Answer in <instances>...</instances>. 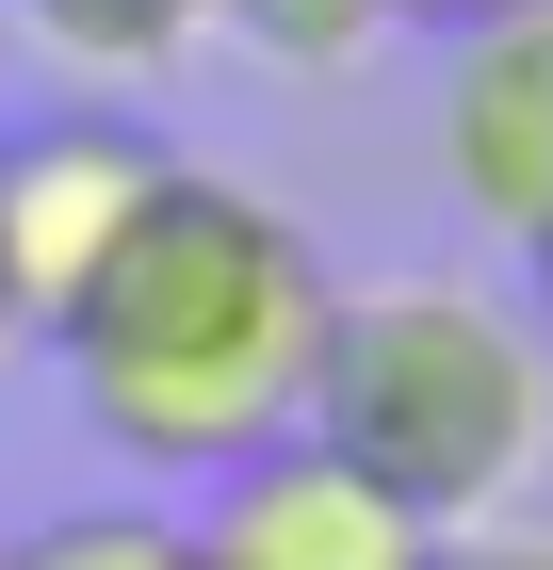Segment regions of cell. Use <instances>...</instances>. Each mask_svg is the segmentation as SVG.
<instances>
[{
    "label": "cell",
    "instance_id": "1",
    "mask_svg": "<svg viewBox=\"0 0 553 570\" xmlns=\"http://www.w3.org/2000/svg\"><path fill=\"white\" fill-rule=\"evenodd\" d=\"M326 294H342V262L277 196H245L228 164H179L33 343H49V375H66V407H82V440L115 473L213 489V473H245L260 440L309 424Z\"/></svg>",
    "mask_w": 553,
    "mask_h": 570
},
{
    "label": "cell",
    "instance_id": "2",
    "mask_svg": "<svg viewBox=\"0 0 553 570\" xmlns=\"http://www.w3.org/2000/svg\"><path fill=\"white\" fill-rule=\"evenodd\" d=\"M309 440L358 456L391 505L488 522L553 473V343L488 277H342L309 358Z\"/></svg>",
    "mask_w": 553,
    "mask_h": 570
},
{
    "label": "cell",
    "instance_id": "3",
    "mask_svg": "<svg viewBox=\"0 0 553 570\" xmlns=\"http://www.w3.org/2000/svg\"><path fill=\"white\" fill-rule=\"evenodd\" d=\"M179 179L164 131H130L115 98H82V115H33V131H0V262H17V309H66L98 262H115V228L147 213Z\"/></svg>",
    "mask_w": 553,
    "mask_h": 570
},
{
    "label": "cell",
    "instance_id": "4",
    "mask_svg": "<svg viewBox=\"0 0 553 570\" xmlns=\"http://www.w3.org/2000/svg\"><path fill=\"white\" fill-rule=\"evenodd\" d=\"M440 522L424 505H391L358 456H326V440H260L245 473L196 489V570H424Z\"/></svg>",
    "mask_w": 553,
    "mask_h": 570
},
{
    "label": "cell",
    "instance_id": "5",
    "mask_svg": "<svg viewBox=\"0 0 553 570\" xmlns=\"http://www.w3.org/2000/svg\"><path fill=\"white\" fill-rule=\"evenodd\" d=\"M440 179L505 245L553 213V0H521L488 33H440Z\"/></svg>",
    "mask_w": 553,
    "mask_h": 570
},
{
    "label": "cell",
    "instance_id": "6",
    "mask_svg": "<svg viewBox=\"0 0 553 570\" xmlns=\"http://www.w3.org/2000/svg\"><path fill=\"white\" fill-rule=\"evenodd\" d=\"M196 0H17V49H49L66 82H98V98H147V82H179L196 66Z\"/></svg>",
    "mask_w": 553,
    "mask_h": 570
},
{
    "label": "cell",
    "instance_id": "7",
    "mask_svg": "<svg viewBox=\"0 0 553 570\" xmlns=\"http://www.w3.org/2000/svg\"><path fill=\"white\" fill-rule=\"evenodd\" d=\"M17 570H196V522L164 505H82V522H33Z\"/></svg>",
    "mask_w": 553,
    "mask_h": 570
},
{
    "label": "cell",
    "instance_id": "8",
    "mask_svg": "<svg viewBox=\"0 0 553 570\" xmlns=\"http://www.w3.org/2000/svg\"><path fill=\"white\" fill-rule=\"evenodd\" d=\"M228 33H245V49H277V66H309V82H326V66H358V49H375L391 17H375V0H245Z\"/></svg>",
    "mask_w": 553,
    "mask_h": 570
},
{
    "label": "cell",
    "instance_id": "9",
    "mask_svg": "<svg viewBox=\"0 0 553 570\" xmlns=\"http://www.w3.org/2000/svg\"><path fill=\"white\" fill-rule=\"evenodd\" d=\"M424 570H553V522L537 505H488V522H440Z\"/></svg>",
    "mask_w": 553,
    "mask_h": 570
},
{
    "label": "cell",
    "instance_id": "10",
    "mask_svg": "<svg viewBox=\"0 0 553 570\" xmlns=\"http://www.w3.org/2000/svg\"><path fill=\"white\" fill-rule=\"evenodd\" d=\"M391 33H488V17H521V0H375Z\"/></svg>",
    "mask_w": 553,
    "mask_h": 570
},
{
    "label": "cell",
    "instance_id": "11",
    "mask_svg": "<svg viewBox=\"0 0 553 570\" xmlns=\"http://www.w3.org/2000/svg\"><path fill=\"white\" fill-rule=\"evenodd\" d=\"M521 309H537V343H553V213L521 228Z\"/></svg>",
    "mask_w": 553,
    "mask_h": 570
},
{
    "label": "cell",
    "instance_id": "12",
    "mask_svg": "<svg viewBox=\"0 0 553 570\" xmlns=\"http://www.w3.org/2000/svg\"><path fill=\"white\" fill-rule=\"evenodd\" d=\"M17 326H33V309H17V262H0V343H17Z\"/></svg>",
    "mask_w": 553,
    "mask_h": 570
},
{
    "label": "cell",
    "instance_id": "13",
    "mask_svg": "<svg viewBox=\"0 0 553 570\" xmlns=\"http://www.w3.org/2000/svg\"><path fill=\"white\" fill-rule=\"evenodd\" d=\"M196 17H213V33H228V17H245V0H196Z\"/></svg>",
    "mask_w": 553,
    "mask_h": 570
},
{
    "label": "cell",
    "instance_id": "14",
    "mask_svg": "<svg viewBox=\"0 0 553 570\" xmlns=\"http://www.w3.org/2000/svg\"><path fill=\"white\" fill-rule=\"evenodd\" d=\"M0 570H17V538H0Z\"/></svg>",
    "mask_w": 553,
    "mask_h": 570
}]
</instances>
